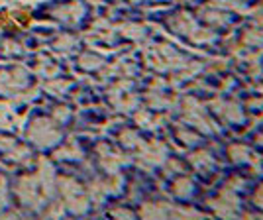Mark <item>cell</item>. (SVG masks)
Wrapping results in <instances>:
<instances>
[{
	"mask_svg": "<svg viewBox=\"0 0 263 220\" xmlns=\"http://www.w3.org/2000/svg\"><path fill=\"white\" fill-rule=\"evenodd\" d=\"M28 85V73L20 67L12 69H2L0 71V93L2 95H12Z\"/></svg>",
	"mask_w": 263,
	"mask_h": 220,
	"instance_id": "obj_1",
	"label": "cell"
},
{
	"mask_svg": "<svg viewBox=\"0 0 263 220\" xmlns=\"http://www.w3.org/2000/svg\"><path fill=\"white\" fill-rule=\"evenodd\" d=\"M28 138L32 140L35 145H49V143L55 142L57 138V132L51 126V122L47 120H33L30 130H28Z\"/></svg>",
	"mask_w": 263,
	"mask_h": 220,
	"instance_id": "obj_2",
	"label": "cell"
},
{
	"mask_svg": "<svg viewBox=\"0 0 263 220\" xmlns=\"http://www.w3.org/2000/svg\"><path fill=\"white\" fill-rule=\"evenodd\" d=\"M16 193H18V197L22 198V203L37 207V183H35V179L22 177L18 187H16Z\"/></svg>",
	"mask_w": 263,
	"mask_h": 220,
	"instance_id": "obj_3",
	"label": "cell"
},
{
	"mask_svg": "<svg viewBox=\"0 0 263 220\" xmlns=\"http://www.w3.org/2000/svg\"><path fill=\"white\" fill-rule=\"evenodd\" d=\"M4 51H6V53H18V45L12 44V42H6V44H4Z\"/></svg>",
	"mask_w": 263,
	"mask_h": 220,
	"instance_id": "obj_4",
	"label": "cell"
},
{
	"mask_svg": "<svg viewBox=\"0 0 263 220\" xmlns=\"http://www.w3.org/2000/svg\"><path fill=\"white\" fill-rule=\"evenodd\" d=\"M0 200H6V181L0 177Z\"/></svg>",
	"mask_w": 263,
	"mask_h": 220,
	"instance_id": "obj_5",
	"label": "cell"
}]
</instances>
